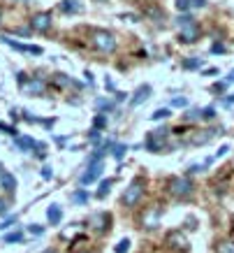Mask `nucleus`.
Instances as JSON below:
<instances>
[{
	"label": "nucleus",
	"instance_id": "f257e3e1",
	"mask_svg": "<svg viewBox=\"0 0 234 253\" xmlns=\"http://www.w3.org/2000/svg\"><path fill=\"white\" fill-rule=\"evenodd\" d=\"M176 28H179V40L183 44H193L199 40V26L190 14H181L176 19Z\"/></svg>",
	"mask_w": 234,
	"mask_h": 253
},
{
	"label": "nucleus",
	"instance_id": "f03ea898",
	"mask_svg": "<svg viewBox=\"0 0 234 253\" xmlns=\"http://www.w3.org/2000/svg\"><path fill=\"white\" fill-rule=\"evenodd\" d=\"M91 40H93V46H95L98 51H102V54H114V51H116V38H114L109 31L95 28V31L91 33Z\"/></svg>",
	"mask_w": 234,
	"mask_h": 253
},
{
	"label": "nucleus",
	"instance_id": "7ed1b4c3",
	"mask_svg": "<svg viewBox=\"0 0 234 253\" xmlns=\"http://www.w3.org/2000/svg\"><path fill=\"white\" fill-rule=\"evenodd\" d=\"M169 132L167 128H160V130H153L146 135V142H144V146H146V151H153V154H160V151H165V142L167 137H169Z\"/></svg>",
	"mask_w": 234,
	"mask_h": 253
},
{
	"label": "nucleus",
	"instance_id": "20e7f679",
	"mask_svg": "<svg viewBox=\"0 0 234 253\" xmlns=\"http://www.w3.org/2000/svg\"><path fill=\"white\" fill-rule=\"evenodd\" d=\"M142 195H144V179L137 176L135 181L128 186V191L123 193V205H125V207H135L137 202L142 200Z\"/></svg>",
	"mask_w": 234,
	"mask_h": 253
},
{
	"label": "nucleus",
	"instance_id": "39448f33",
	"mask_svg": "<svg viewBox=\"0 0 234 253\" xmlns=\"http://www.w3.org/2000/svg\"><path fill=\"white\" fill-rule=\"evenodd\" d=\"M169 193L174 198H190L193 195V184L188 176H174L169 181Z\"/></svg>",
	"mask_w": 234,
	"mask_h": 253
},
{
	"label": "nucleus",
	"instance_id": "423d86ee",
	"mask_svg": "<svg viewBox=\"0 0 234 253\" xmlns=\"http://www.w3.org/2000/svg\"><path fill=\"white\" fill-rule=\"evenodd\" d=\"M100 176H102V161H91L88 163V169L81 174V184L88 186L93 181H98Z\"/></svg>",
	"mask_w": 234,
	"mask_h": 253
},
{
	"label": "nucleus",
	"instance_id": "0eeeda50",
	"mask_svg": "<svg viewBox=\"0 0 234 253\" xmlns=\"http://www.w3.org/2000/svg\"><path fill=\"white\" fill-rule=\"evenodd\" d=\"M160 207H149L142 214V228H149V230H156L160 225Z\"/></svg>",
	"mask_w": 234,
	"mask_h": 253
},
{
	"label": "nucleus",
	"instance_id": "6e6552de",
	"mask_svg": "<svg viewBox=\"0 0 234 253\" xmlns=\"http://www.w3.org/2000/svg\"><path fill=\"white\" fill-rule=\"evenodd\" d=\"M49 28H51V12H39V14L33 16L31 31H35V33H46Z\"/></svg>",
	"mask_w": 234,
	"mask_h": 253
},
{
	"label": "nucleus",
	"instance_id": "1a4fd4ad",
	"mask_svg": "<svg viewBox=\"0 0 234 253\" xmlns=\"http://www.w3.org/2000/svg\"><path fill=\"white\" fill-rule=\"evenodd\" d=\"M0 42H2V44H7V46H12V49H16V51H23V54H35V56L42 54V46L21 44V42H14V40H9L7 35H0Z\"/></svg>",
	"mask_w": 234,
	"mask_h": 253
},
{
	"label": "nucleus",
	"instance_id": "9d476101",
	"mask_svg": "<svg viewBox=\"0 0 234 253\" xmlns=\"http://www.w3.org/2000/svg\"><path fill=\"white\" fill-rule=\"evenodd\" d=\"M88 223H91L98 232H105L107 228L112 225V216L107 214V211H98V214H93L91 218H88Z\"/></svg>",
	"mask_w": 234,
	"mask_h": 253
},
{
	"label": "nucleus",
	"instance_id": "9b49d317",
	"mask_svg": "<svg viewBox=\"0 0 234 253\" xmlns=\"http://www.w3.org/2000/svg\"><path fill=\"white\" fill-rule=\"evenodd\" d=\"M151 93H153L151 86H149V84H142L135 93H132V100H130V107H139L142 102H146V100L151 98Z\"/></svg>",
	"mask_w": 234,
	"mask_h": 253
},
{
	"label": "nucleus",
	"instance_id": "f8f14e48",
	"mask_svg": "<svg viewBox=\"0 0 234 253\" xmlns=\"http://www.w3.org/2000/svg\"><path fill=\"white\" fill-rule=\"evenodd\" d=\"M16 151H31V149H42V144L39 142H35L33 137H28V135H19L14 142Z\"/></svg>",
	"mask_w": 234,
	"mask_h": 253
},
{
	"label": "nucleus",
	"instance_id": "ddd939ff",
	"mask_svg": "<svg viewBox=\"0 0 234 253\" xmlns=\"http://www.w3.org/2000/svg\"><path fill=\"white\" fill-rule=\"evenodd\" d=\"M0 188L7 193H14L16 191V176L7 169H0Z\"/></svg>",
	"mask_w": 234,
	"mask_h": 253
},
{
	"label": "nucleus",
	"instance_id": "4468645a",
	"mask_svg": "<svg viewBox=\"0 0 234 253\" xmlns=\"http://www.w3.org/2000/svg\"><path fill=\"white\" fill-rule=\"evenodd\" d=\"M28 93H33V95H42V93L46 91V84H44V79H39V77H33L28 84L23 86Z\"/></svg>",
	"mask_w": 234,
	"mask_h": 253
},
{
	"label": "nucleus",
	"instance_id": "2eb2a0df",
	"mask_svg": "<svg viewBox=\"0 0 234 253\" xmlns=\"http://www.w3.org/2000/svg\"><path fill=\"white\" fill-rule=\"evenodd\" d=\"M58 9L63 14H79L81 12V2L79 0H63V2H58Z\"/></svg>",
	"mask_w": 234,
	"mask_h": 253
},
{
	"label": "nucleus",
	"instance_id": "dca6fc26",
	"mask_svg": "<svg viewBox=\"0 0 234 253\" xmlns=\"http://www.w3.org/2000/svg\"><path fill=\"white\" fill-rule=\"evenodd\" d=\"M204 5H206V0H176V9L183 14H188L193 7H204Z\"/></svg>",
	"mask_w": 234,
	"mask_h": 253
},
{
	"label": "nucleus",
	"instance_id": "f3484780",
	"mask_svg": "<svg viewBox=\"0 0 234 253\" xmlns=\"http://www.w3.org/2000/svg\"><path fill=\"white\" fill-rule=\"evenodd\" d=\"M46 221L51 223V225H58L63 221V209L61 205H51V207L46 209Z\"/></svg>",
	"mask_w": 234,
	"mask_h": 253
},
{
	"label": "nucleus",
	"instance_id": "a211bd4d",
	"mask_svg": "<svg viewBox=\"0 0 234 253\" xmlns=\"http://www.w3.org/2000/svg\"><path fill=\"white\" fill-rule=\"evenodd\" d=\"M167 242H169L172 246H176V249H186V246H188V239L181 237V232H169Z\"/></svg>",
	"mask_w": 234,
	"mask_h": 253
},
{
	"label": "nucleus",
	"instance_id": "6ab92c4d",
	"mask_svg": "<svg viewBox=\"0 0 234 253\" xmlns=\"http://www.w3.org/2000/svg\"><path fill=\"white\" fill-rule=\"evenodd\" d=\"M216 132H220V130H202V132H197L195 137H193V144H206V142H209V139L213 137V135H216Z\"/></svg>",
	"mask_w": 234,
	"mask_h": 253
},
{
	"label": "nucleus",
	"instance_id": "aec40b11",
	"mask_svg": "<svg viewBox=\"0 0 234 253\" xmlns=\"http://www.w3.org/2000/svg\"><path fill=\"white\" fill-rule=\"evenodd\" d=\"M88 198H91V195H88V191H83V188H79V191L72 193V202H75V205H86Z\"/></svg>",
	"mask_w": 234,
	"mask_h": 253
},
{
	"label": "nucleus",
	"instance_id": "412c9836",
	"mask_svg": "<svg viewBox=\"0 0 234 253\" xmlns=\"http://www.w3.org/2000/svg\"><path fill=\"white\" fill-rule=\"evenodd\" d=\"M167 116H172V109L169 107H160V109H156L151 114V119L153 121H160V119H167Z\"/></svg>",
	"mask_w": 234,
	"mask_h": 253
},
{
	"label": "nucleus",
	"instance_id": "4be33fe9",
	"mask_svg": "<svg viewBox=\"0 0 234 253\" xmlns=\"http://www.w3.org/2000/svg\"><path fill=\"white\" fill-rule=\"evenodd\" d=\"M95 107L102 109V112H112V109H114V100L100 98V100H95Z\"/></svg>",
	"mask_w": 234,
	"mask_h": 253
},
{
	"label": "nucleus",
	"instance_id": "5701e85b",
	"mask_svg": "<svg viewBox=\"0 0 234 253\" xmlns=\"http://www.w3.org/2000/svg\"><path fill=\"white\" fill-rule=\"evenodd\" d=\"M202 68V58H188V61H183V70H197Z\"/></svg>",
	"mask_w": 234,
	"mask_h": 253
},
{
	"label": "nucleus",
	"instance_id": "b1692460",
	"mask_svg": "<svg viewBox=\"0 0 234 253\" xmlns=\"http://www.w3.org/2000/svg\"><path fill=\"white\" fill-rule=\"evenodd\" d=\"M14 242H23V232H9V235H5V244H14Z\"/></svg>",
	"mask_w": 234,
	"mask_h": 253
},
{
	"label": "nucleus",
	"instance_id": "393cba45",
	"mask_svg": "<svg viewBox=\"0 0 234 253\" xmlns=\"http://www.w3.org/2000/svg\"><path fill=\"white\" fill-rule=\"evenodd\" d=\"M53 82H56V84H58V86H68V84L81 86V84H77V82H72V79H68V77H65V75H61V72H58V75H56V77H53Z\"/></svg>",
	"mask_w": 234,
	"mask_h": 253
},
{
	"label": "nucleus",
	"instance_id": "a878e982",
	"mask_svg": "<svg viewBox=\"0 0 234 253\" xmlns=\"http://www.w3.org/2000/svg\"><path fill=\"white\" fill-rule=\"evenodd\" d=\"M197 119H202V109H190L183 114V121H197Z\"/></svg>",
	"mask_w": 234,
	"mask_h": 253
},
{
	"label": "nucleus",
	"instance_id": "bb28decb",
	"mask_svg": "<svg viewBox=\"0 0 234 253\" xmlns=\"http://www.w3.org/2000/svg\"><path fill=\"white\" fill-rule=\"evenodd\" d=\"M125 151H128V146H125V144H116V146H114V149H112L114 158H118V161H121L123 156H125Z\"/></svg>",
	"mask_w": 234,
	"mask_h": 253
},
{
	"label": "nucleus",
	"instance_id": "cd10ccee",
	"mask_svg": "<svg viewBox=\"0 0 234 253\" xmlns=\"http://www.w3.org/2000/svg\"><path fill=\"white\" fill-rule=\"evenodd\" d=\"M216 251L218 253H234V242H220Z\"/></svg>",
	"mask_w": 234,
	"mask_h": 253
},
{
	"label": "nucleus",
	"instance_id": "c85d7f7f",
	"mask_svg": "<svg viewBox=\"0 0 234 253\" xmlns=\"http://www.w3.org/2000/svg\"><path fill=\"white\" fill-rule=\"evenodd\" d=\"M112 184H114L112 179H109V181H102V184H100V191H98V198H105L107 193L112 191Z\"/></svg>",
	"mask_w": 234,
	"mask_h": 253
},
{
	"label": "nucleus",
	"instance_id": "c756f323",
	"mask_svg": "<svg viewBox=\"0 0 234 253\" xmlns=\"http://www.w3.org/2000/svg\"><path fill=\"white\" fill-rule=\"evenodd\" d=\"M116 253H128L130 251V239H121L118 244H116V249H114Z\"/></svg>",
	"mask_w": 234,
	"mask_h": 253
},
{
	"label": "nucleus",
	"instance_id": "7c9ffc66",
	"mask_svg": "<svg viewBox=\"0 0 234 253\" xmlns=\"http://www.w3.org/2000/svg\"><path fill=\"white\" fill-rule=\"evenodd\" d=\"M202 119H204V121H211V119H216V109H213V107H204L202 109Z\"/></svg>",
	"mask_w": 234,
	"mask_h": 253
},
{
	"label": "nucleus",
	"instance_id": "2f4dec72",
	"mask_svg": "<svg viewBox=\"0 0 234 253\" xmlns=\"http://www.w3.org/2000/svg\"><path fill=\"white\" fill-rule=\"evenodd\" d=\"M105 126H107V116L105 114H98V116H95V121H93V128H98V130H100V128H105Z\"/></svg>",
	"mask_w": 234,
	"mask_h": 253
},
{
	"label": "nucleus",
	"instance_id": "473e14b6",
	"mask_svg": "<svg viewBox=\"0 0 234 253\" xmlns=\"http://www.w3.org/2000/svg\"><path fill=\"white\" fill-rule=\"evenodd\" d=\"M0 132L12 135V137H19V135H16V128H12V126H7V123H0Z\"/></svg>",
	"mask_w": 234,
	"mask_h": 253
},
{
	"label": "nucleus",
	"instance_id": "72a5a7b5",
	"mask_svg": "<svg viewBox=\"0 0 234 253\" xmlns=\"http://www.w3.org/2000/svg\"><path fill=\"white\" fill-rule=\"evenodd\" d=\"M188 98H172V107H186Z\"/></svg>",
	"mask_w": 234,
	"mask_h": 253
},
{
	"label": "nucleus",
	"instance_id": "f704fd0d",
	"mask_svg": "<svg viewBox=\"0 0 234 253\" xmlns=\"http://www.w3.org/2000/svg\"><path fill=\"white\" fill-rule=\"evenodd\" d=\"M28 232H31V235H35V237H39V235H44V228H42V225H31V228H28Z\"/></svg>",
	"mask_w": 234,
	"mask_h": 253
},
{
	"label": "nucleus",
	"instance_id": "c9c22d12",
	"mask_svg": "<svg viewBox=\"0 0 234 253\" xmlns=\"http://www.w3.org/2000/svg\"><path fill=\"white\" fill-rule=\"evenodd\" d=\"M88 137H91L93 144H98V142H100V130H98V128H91V132H88Z\"/></svg>",
	"mask_w": 234,
	"mask_h": 253
},
{
	"label": "nucleus",
	"instance_id": "e433bc0d",
	"mask_svg": "<svg viewBox=\"0 0 234 253\" xmlns=\"http://www.w3.org/2000/svg\"><path fill=\"white\" fill-rule=\"evenodd\" d=\"M227 49H225V44H220V42H216V44L211 46V54H225Z\"/></svg>",
	"mask_w": 234,
	"mask_h": 253
},
{
	"label": "nucleus",
	"instance_id": "4c0bfd02",
	"mask_svg": "<svg viewBox=\"0 0 234 253\" xmlns=\"http://www.w3.org/2000/svg\"><path fill=\"white\" fill-rule=\"evenodd\" d=\"M26 79H28V77H26V72H19V75H16V82H19V84H21V86H26V84H28Z\"/></svg>",
	"mask_w": 234,
	"mask_h": 253
},
{
	"label": "nucleus",
	"instance_id": "58836bf2",
	"mask_svg": "<svg viewBox=\"0 0 234 253\" xmlns=\"http://www.w3.org/2000/svg\"><path fill=\"white\" fill-rule=\"evenodd\" d=\"M227 151H230V146H220V149H218V154H216V158H223V156H225L227 154Z\"/></svg>",
	"mask_w": 234,
	"mask_h": 253
},
{
	"label": "nucleus",
	"instance_id": "ea45409f",
	"mask_svg": "<svg viewBox=\"0 0 234 253\" xmlns=\"http://www.w3.org/2000/svg\"><path fill=\"white\" fill-rule=\"evenodd\" d=\"M227 82H218V84H213V91H225Z\"/></svg>",
	"mask_w": 234,
	"mask_h": 253
},
{
	"label": "nucleus",
	"instance_id": "a19ab883",
	"mask_svg": "<svg viewBox=\"0 0 234 253\" xmlns=\"http://www.w3.org/2000/svg\"><path fill=\"white\" fill-rule=\"evenodd\" d=\"M7 214V205H5V200H0V216Z\"/></svg>",
	"mask_w": 234,
	"mask_h": 253
},
{
	"label": "nucleus",
	"instance_id": "79ce46f5",
	"mask_svg": "<svg viewBox=\"0 0 234 253\" xmlns=\"http://www.w3.org/2000/svg\"><path fill=\"white\" fill-rule=\"evenodd\" d=\"M42 176H44V179H51V169L44 168V169H42Z\"/></svg>",
	"mask_w": 234,
	"mask_h": 253
},
{
	"label": "nucleus",
	"instance_id": "37998d69",
	"mask_svg": "<svg viewBox=\"0 0 234 253\" xmlns=\"http://www.w3.org/2000/svg\"><path fill=\"white\" fill-rule=\"evenodd\" d=\"M121 19H128V21H137L135 14H121Z\"/></svg>",
	"mask_w": 234,
	"mask_h": 253
},
{
	"label": "nucleus",
	"instance_id": "c03bdc74",
	"mask_svg": "<svg viewBox=\"0 0 234 253\" xmlns=\"http://www.w3.org/2000/svg\"><path fill=\"white\" fill-rule=\"evenodd\" d=\"M105 84H107V88H109V91H114V82H112V79H109V77H107V82H105Z\"/></svg>",
	"mask_w": 234,
	"mask_h": 253
},
{
	"label": "nucleus",
	"instance_id": "a18cd8bd",
	"mask_svg": "<svg viewBox=\"0 0 234 253\" xmlns=\"http://www.w3.org/2000/svg\"><path fill=\"white\" fill-rule=\"evenodd\" d=\"M225 82H227V84H232V82H234V70H232V72H230V75H227V79H225Z\"/></svg>",
	"mask_w": 234,
	"mask_h": 253
},
{
	"label": "nucleus",
	"instance_id": "49530a36",
	"mask_svg": "<svg viewBox=\"0 0 234 253\" xmlns=\"http://www.w3.org/2000/svg\"><path fill=\"white\" fill-rule=\"evenodd\" d=\"M42 253H56V251H53V249H46V251H42Z\"/></svg>",
	"mask_w": 234,
	"mask_h": 253
},
{
	"label": "nucleus",
	"instance_id": "de8ad7c7",
	"mask_svg": "<svg viewBox=\"0 0 234 253\" xmlns=\"http://www.w3.org/2000/svg\"><path fill=\"white\" fill-rule=\"evenodd\" d=\"M79 253H88V251H79Z\"/></svg>",
	"mask_w": 234,
	"mask_h": 253
},
{
	"label": "nucleus",
	"instance_id": "09e8293b",
	"mask_svg": "<svg viewBox=\"0 0 234 253\" xmlns=\"http://www.w3.org/2000/svg\"><path fill=\"white\" fill-rule=\"evenodd\" d=\"M0 16H2V14H0Z\"/></svg>",
	"mask_w": 234,
	"mask_h": 253
}]
</instances>
